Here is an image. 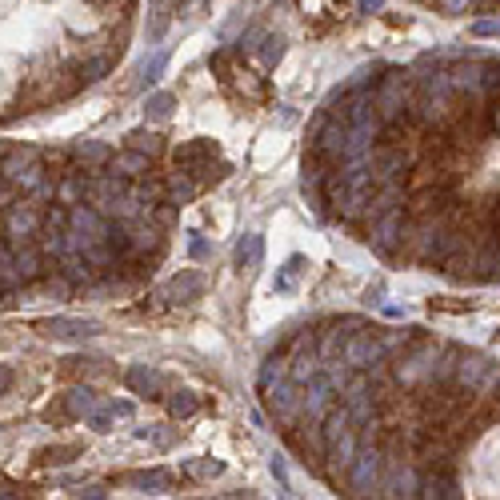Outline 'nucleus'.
I'll return each mask as SVG.
<instances>
[{"instance_id": "nucleus-1", "label": "nucleus", "mask_w": 500, "mask_h": 500, "mask_svg": "<svg viewBox=\"0 0 500 500\" xmlns=\"http://www.w3.org/2000/svg\"><path fill=\"white\" fill-rule=\"evenodd\" d=\"M268 393V409H273V417L281 420V425H297L300 417H305V396H300V385L297 380H276V385L265 388Z\"/></svg>"}, {"instance_id": "nucleus-2", "label": "nucleus", "mask_w": 500, "mask_h": 500, "mask_svg": "<svg viewBox=\"0 0 500 500\" xmlns=\"http://www.w3.org/2000/svg\"><path fill=\"white\" fill-rule=\"evenodd\" d=\"M348 484L356 496H369L380 484V452L377 448H356L353 464H348Z\"/></svg>"}, {"instance_id": "nucleus-3", "label": "nucleus", "mask_w": 500, "mask_h": 500, "mask_svg": "<svg viewBox=\"0 0 500 500\" xmlns=\"http://www.w3.org/2000/svg\"><path fill=\"white\" fill-rule=\"evenodd\" d=\"M496 377H500V364H492L488 356H464V361H460V380L468 385V393L488 388Z\"/></svg>"}, {"instance_id": "nucleus-4", "label": "nucleus", "mask_w": 500, "mask_h": 500, "mask_svg": "<svg viewBox=\"0 0 500 500\" xmlns=\"http://www.w3.org/2000/svg\"><path fill=\"white\" fill-rule=\"evenodd\" d=\"M49 337H60V340H76V337H97L100 324L97 321H81V316H52V321L41 324Z\"/></svg>"}, {"instance_id": "nucleus-5", "label": "nucleus", "mask_w": 500, "mask_h": 500, "mask_svg": "<svg viewBox=\"0 0 500 500\" xmlns=\"http://www.w3.org/2000/svg\"><path fill=\"white\" fill-rule=\"evenodd\" d=\"M124 385H129L132 393L148 396V401H161V393H164V380H161V372H153V369H148V364H137V369H129V377H124Z\"/></svg>"}, {"instance_id": "nucleus-6", "label": "nucleus", "mask_w": 500, "mask_h": 500, "mask_svg": "<svg viewBox=\"0 0 500 500\" xmlns=\"http://www.w3.org/2000/svg\"><path fill=\"white\" fill-rule=\"evenodd\" d=\"M201 292H204V276L193 273V268H185L180 276H172V284H169V297H177L180 305H193V300H201Z\"/></svg>"}, {"instance_id": "nucleus-7", "label": "nucleus", "mask_w": 500, "mask_h": 500, "mask_svg": "<svg viewBox=\"0 0 500 500\" xmlns=\"http://www.w3.org/2000/svg\"><path fill=\"white\" fill-rule=\"evenodd\" d=\"M108 169H113L116 177H140V172L148 169V156L137 153V148H129L124 156H113V161H108Z\"/></svg>"}, {"instance_id": "nucleus-8", "label": "nucleus", "mask_w": 500, "mask_h": 500, "mask_svg": "<svg viewBox=\"0 0 500 500\" xmlns=\"http://www.w3.org/2000/svg\"><path fill=\"white\" fill-rule=\"evenodd\" d=\"M260 257H265V241H260L257 233H249L241 244H236V265L241 268H257Z\"/></svg>"}, {"instance_id": "nucleus-9", "label": "nucleus", "mask_w": 500, "mask_h": 500, "mask_svg": "<svg viewBox=\"0 0 500 500\" xmlns=\"http://www.w3.org/2000/svg\"><path fill=\"white\" fill-rule=\"evenodd\" d=\"M92 409H97V393L92 388H73L68 393V417H84Z\"/></svg>"}, {"instance_id": "nucleus-10", "label": "nucleus", "mask_w": 500, "mask_h": 500, "mask_svg": "<svg viewBox=\"0 0 500 500\" xmlns=\"http://www.w3.org/2000/svg\"><path fill=\"white\" fill-rule=\"evenodd\" d=\"M196 404H201V401H196V396L188 393V388H180V393H172V396H169V412H172L177 420H180V417H193Z\"/></svg>"}, {"instance_id": "nucleus-11", "label": "nucleus", "mask_w": 500, "mask_h": 500, "mask_svg": "<svg viewBox=\"0 0 500 500\" xmlns=\"http://www.w3.org/2000/svg\"><path fill=\"white\" fill-rule=\"evenodd\" d=\"M145 113L153 116V121H169V116H172V97H169V92H156V97H148Z\"/></svg>"}, {"instance_id": "nucleus-12", "label": "nucleus", "mask_w": 500, "mask_h": 500, "mask_svg": "<svg viewBox=\"0 0 500 500\" xmlns=\"http://www.w3.org/2000/svg\"><path fill=\"white\" fill-rule=\"evenodd\" d=\"M76 156H81L84 164H105L108 161V148L97 145V140H81V145H76Z\"/></svg>"}, {"instance_id": "nucleus-13", "label": "nucleus", "mask_w": 500, "mask_h": 500, "mask_svg": "<svg viewBox=\"0 0 500 500\" xmlns=\"http://www.w3.org/2000/svg\"><path fill=\"white\" fill-rule=\"evenodd\" d=\"M129 148H137V153L156 156V153H161V140H156L153 132H129Z\"/></svg>"}, {"instance_id": "nucleus-14", "label": "nucleus", "mask_w": 500, "mask_h": 500, "mask_svg": "<svg viewBox=\"0 0 500 500\" xmlns=\"http://www.w3.org/2000/svg\"><path fill=\"white\" fill-rule=\"evenodd\" d=\"M273 380H284V361H281V356L265 361V369H260V388H268Z\"/></svg>"}, {"instance_id": "nucleus-15", "label": "nucleus", "mask_w": 500, "mask_h": 500, "mask_svg": "<svg viewBox=\"0 0 500 500\" xmlns=\"http://www.w3.org/2000/svg\"><path fill=\"white\" fill-rule=\"evenodd\" d=\"M420 496H456V484L452 480H425L420 484Z\"/></svg>"}, {"instance_id": "nucleus-16", "label": "nucleus", "mask_w": 500, "mask_h": 500, "mask_svg": "<svg viewBox=\"0 0 500 500\" xmlns=\"http://www.w3.org/2000/svg\"><path fill=\"white\" fill-rule=\"evenodd\" d=\"M260 57H265V65H276V60L284 57V36H265V49H260Z\"/></svg>"}, {"instance_id": "nucleus-17", "label": "nucleus", "mask_w": 500, "mask_h": 500, "mask_svg": "<svg viewBox=\"0 0 500 500\" xmlns=\"http://www.w3.org/2000/svg\"><path fill=\"white\" fill-rule=\"evenodd\" d=\"M164 60H169V52H156V57H153V60H148V65H145V73H140V84H153L156 76H161Z\"/></svg>"}, {"instance_id": "nucleus-18", "label": "nucleus", "mask_w": 500, "mask_h": 500, "mask_svg": "<svg viewBox=\"0 0 500 500\" xmlns=\"http://www.w3.org/2000/svg\"><path fill=\"white\" fill-rule=\"evenodd\" d=\"M113 417H116V412H113V404H108V412H92V417H89V425L97 428V433H108V425H113Z\"/></svg>"}, {"instance_id": "nucleus-19", "label": "nucleus", "mask_w": 500, "mask_h": 500, "mask_svg": "<svg viewBox=\"0 0 500 500\" xmlns=\"http://www.w3.org/2000/svg\"><path fill=\"white\" fill-rule=\"evenodd\" d=\"M188 472H193V476H220V472H225V464H220V460H209V464H193Z\"/></svg>"}, {"instance_id": "nucleus-20", "label": "nucleus", "mask_w": 500, "mask_h": 500, "mask_svg": "<svg viewBox=\"0 0 500 500\" xmlns=\"http://www.w3.org/2000/svg\"><path fill=\"white\" fill-rule=\"evenodd\" d=\"M49 464H65V456H76V448H49V452H41Z\"/></svg>"}, {"instance_id": "nucleus-21", "label": "nucleus", "mask_w": 500, "mask_h": 500, "mask_svg": "<svg viewBox=\"0 0 500 500\" xmlns=\"http://www.w3.org/2000/svg\"><path fill=\"white\" fill-rule=\"evenodd\" d=\"M12 380H17V377H12V369H4V364H0V396L12 388Z\"/></svg>"}, {"instance_id": "nucleus-22", "label": "nucleus", "mask_w": 500, "mask_h": 500, "mask_svg": "<svg viewBox=\"0 0 500 500\" xmlns=\"http://www.w3.org/2000/svg\"><path fill=\"white\" fill-rule=\"evenodd\" d=\"M472 33H476V36H492V33H500V25H492V20H488V25H476Z\"/></svg>"}]
</instances>
